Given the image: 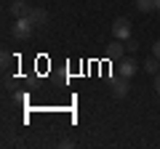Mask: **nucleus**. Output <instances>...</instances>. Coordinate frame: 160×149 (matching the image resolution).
<instances>
[{"label": "nucleus", "instance_id": "f257e3e1", "mask_svg": "<svg viewBox=\"0 0 160 149\" xmlns=\"http://www.w3.org/2000/svg\"><path fill=\"white\" fill-rule=\"evenodd\" d=\"M35 32V22L29 16H22V19H13V27H11V35L16 40H29Z\"/></svg>", "mask_w": 160, "mask_h": 149}, {"label": "nucleus", "instance_id": "7ed1b4c3", "mask_svg": "<svg viewBox=\"0 0 160 149\" xmlns=\"http://www.w3.org/2000/svg\"><path fill=\"white\" fill-rule=\"evenodd\" d=\"M8 11H11L13 19H22V16H29V3L27 0H11V6H8Z\"/></svg>", "mask_w": 160, "mask_h": 149}, {"label": "nucleus", "instance_id": "ddd939ff", "mask_svg": "<svg viewBox=\"0 0 160 149\" xmlns=\"http://www.w3.org/2000/svg\"><path fill=\"white\" fill-rule=\"evenodd\" d=\"M158 11H160V0H158Z\"/></svg>", "mask_w": 160, "mask_h": 149}, {"label": "nucleus", "instance_id": "423d86ee", "mask_svg": "<svg viewBox=\"0 0 160 149\" xmlns=\"http://www.w3.org/2000/svg\"><path fill=\"white\" fill-rule=\"evenodd\" d=\"M29 19L35 22V27H43V24H48V11L46 8H32L29 11Z\"/></svg>", "mask_w": 160, "mask_h": 149}, {"label": "nucleus", "instance_id": "f03ea898", "mask_svg": "<svg viewBox=\"0 0 160 149\" xmlns=\"http://www.w3.org/2000/svg\"><path fill=\"white\" fill-rule=\"evenodd\" d=\"M112 37H118V40H123V43L131 37V22H128L126 16H120V19L112 22Z\"/></svg>", "mask_w": 160, "mask_h": 149}, {"label": "nucleus", "instance_id": "6e6552de", "mask_svg": "<svg viewBox=\"0 0 160 149\" xmlns=\"http://www.w3.org/2000/svg\"><path fill=\"white\" fill-rule=\"evenodd\" d=\"M133 3H136V11H139V13L158 11V0H133Z\"/></svg>", "mask_w": 160, "mask_h": 149}, {"label": "nucleus", "instance_id": "1a4fd4ad", "mask_svg": "<svg viewBox=\"0 0 160 149\" xmlns=\"http://www.w3.org/2000/svg\"><path fill=\"white\" fill-rule=\"evenodd\" d=\"M144 72L158 74V72H160V59H158V56H149L147 61H144Z\"/></svg>", "mask_w": 160, "mask_h": 149}, {"label": "nucleus", "instance_id": "9d476101", "mask_svg": "<svg viewBox=\"0 0 160 149\" xmlns=\"http://www.w3.org/2000/svg\"><path fill=\"white\" fill-rule=\"evenodd\" d=\"M126 48H128L131 53H136V51H139V43L133 40V37H128V40H126Z\"/></svg>", "mask_w": 160, "mask_h": 149}, {"label": "nucleus", "instance_id": "20e7f679", "mask_svg": "<svg viewBox=\"0 0 160 149\" xmlns=\"http://www.w3.org/2000/svg\"><path fill=\"white\" fill-rule=\"evenodd\" d=\"M118 72H120V77H128V80H131L133 74L139 72V64L133 61V59H123V61H120V69H118Z\"/></svg>", "mask_w": 160, "mask_h": 149}, {"label": "nucleus", "instance_id": "9b49d317", "mask_svg": "<svg viewBox=\"0 0 160 149\" xmlns=\"http://www.w3.org/2000/svg\"><path fill=\"white\" fill-rule=\"evenodd\" d=\"M152 56H158V59H160V40L152 46Z\"/></svg>", "mask_w": 160, "mask_h": 149}, {"label": "nucleus", "instance_id": "f8f14e48", "mask_svg": "<svg viewBox=\"0 0 160 149\" xmlns=\"http://www.w3.org/2000/svg\"><path fill=\"white\" fill-rule=\"evenodd\" d=\"M155 91H158V96H160V72L155 74Z\"/></svg>", "mask_w": 160, "mask_h": 149}, {"label": "nucleus", "instance_id": "0eeeda50", "mask_svg": "<svg viewBox=\"0 0 160 149\" xmlns=\"http://www.w3.org/2000/svg\"><path fill=\"white\" fill-rule=\"evenodd\" d=\"M123 48H126V43L115 37V40L107 46V56H109V59H120V56H123Z\"/></svg>", "mask_w": 160, "mask_h": 149}, {"label": "nucleus", "instance_id": "39448f33", "mask_svg": "<svg viewBox=\"0 0 160 149\" xmlns=\"http://www.w3.org/2000/svg\"><path fill=\"white\" fill-rule=\"evenodd\" d=\"M128 77H120V80H112V96L115 99H126L128 96Z\"/></svg>", "mask_w": 160, "mask_h": 149}]
</instances>
